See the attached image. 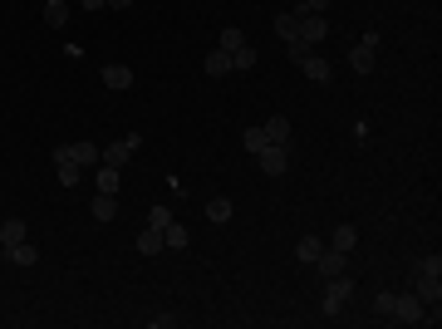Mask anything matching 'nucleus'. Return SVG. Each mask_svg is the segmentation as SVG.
Masks as SVG:
<instances>
[{
	"label": "nucleus",
	"mask_w": 442,
	"mask_h": 329,
	"mask_svg": "<svg viewBox=\"0 0 442 329\" xmlns=\"http://www.w3.org/2000/svg\"><path fill=\"white\" fill-rule=\"evenodd\" d=\"M349 300H354V280H349V275H334V280H330V295H325V315H330V320H339Z\"/></svg>",
	"instance_id": "1"
},
{
	"label": "nucleus",
	"mask_w": 442,
	"mask_h": 329,
	"mask_svg": "<svg viewBox=\"0 0 442 329\" xmlns=\"http://www.w3.org/2000/svg\"><path fill=\"white\" fill-rule=\"evenodd\" d=\"M320 251H325V241H320V236H300V246H295V256H300V261H310V265L320 261Z\"/></svg>",
	"instance_id": "20"
},
{
	"label": "nucleus",
	"mask_w": 442,
	"mask_h": 329,
	"mask_svg": "<svg viewBox=\"0 0 442 329\" xmlns=\"http://www.w3.org/2000/svg\"><path fill=\"white\" fill-rule=\"evenodd\" d=\"M64 20H69V5H64V0H49V5H44V25H49V30H64Z\"/></svg>",
	"instance_id": "17"
},
{
	"label": "nucleus",
	"mask_w": 442,
	"mask_h": 329,
	"mask_svg": "<svg viewBox=\"0 0 442 329\" xmlns=\"http://www.w3.org/2000/svg\"><path fill=\"white\" fill-rule=\"evenodd\" d=\"M187 241H192V231H187V226H182V221H172V226H167V231H162V246H172V251H182V246H187Z\"/></svg>",
	"instance_id": "19"
},
{
	"label": "nucleus",
	"mask_w": 442,
	"mask_h": 329,
	"mask_svg": "<svg viewBox=\"0 0 442 329\" xmlns=\"http://www.w3.org/2000/svg\"><path fill=\"white\" fill-rule=\"evenodd\" d=\"M20 241H25V221H20V217H10L5 226H0V246L10 251V246H20Z\"/></svg>",
	"instance_id": "15"
},
{
	"label": "nucleus",
	"mask_w": 442,
	"mask_h": 329,
	"mask_svg": "<svg viewBox=\"0 0 442 329\" xmlns=\"http://www.w3.org/2000/svg\"><path fill=\"white\" fill-rule=\"evenodd\" d=\"M104 5H113V10H128V5H133V0H104Z\"/></svg>",
	"instance_id": "34"
},
{
	"label": "nucleus",
	"mask_w": 442,
	"mask_h": 329,
	"mask_svg": "<svg viewBox=\"0 0 442 329\" xmlns=\"http://www.w3.org/2000/svg\"><path fill=\"white\" fill-rule=\"evenodd\" d=\"M330 5H334V0H305V5H300V10H290V15H295V20H300V15H325Z\"/></svg>",
	"instance_id": "27"
},
{
	"label": "nucleus",
	"mask_w": 442,
	"mask_h": 329,
	"mask_svg": "<svg viewBox=\"0 0 442 329\" xmlns=\"http://www.w3.org/2000/svg\"><path fill=\"white\" fill-rule=\"evenodd\" d=\"M128 157H133V148H128L123 138H118V143H109V148H99V162H104V167H118V172L128 167Z\"/></svg>",
	"instance_id": "7"
},
{
	"label": "nucleus",
	"mask_w": 442,
	"mask_h": 329,
	"mask_svg": "<svg viewBox=\"0 0 442 329\" xmlns=\"http://www.w3.org/2000/svg\"><path fill=\"white\" fill-rule=\"evenodd\" d=\"M148 226H153V231H167V226H172V207H162V202H157V207L148 212Z\"/></svg>",
	"instance_id": "25"
},
{
	"label": "nucleus",
	"mask_w": 442,
	"mask_h": 329,
	"mask_svg": "<svg viewBox=\"0 0 442 329\" xmlns=\"http://www.w3.org/2000/svg\"><path fill=\"white\" fill-rule=\"evenodd\" d=\"M256 157H261V172L265 177H285V167H290V148H275V143H265Z\"/></svg>",
	"instance_id": "2"
},
{
	"label": "nucleus",
	"mask_w": 442,
	"mask_h": 329,
	"mask_svg": "<svg viewBox=\"0 0 442 329\" xmlns=\"http://www.w3.org/2000/svg\"><path fill=\"white\" fill-rule=\"evenodd\" d=\"M423 310H428V305H423L418 295H393V320H398V325H418Z\"/></svg>",
	"instance_id": "4"
},
{
	"label": "nucleus",
	"mask_w": 442,
	"mask_h": 329,
	"mask_svg": "<svg viewBox=\"0 0 442 329\" xmlns=\"http://www.w3.org/2000/svg\"><path fill=\"white\" fill-rule=\"evenodd\" d=\"M99 192H118V167H99Z\"/></svg>",
	"instance_id": "28"
},
{
	"label": "nucleus",
	"mask_w": 442,
	"mask_h": 329,
	"mask_svg": "<svg viewBox=\"0 0 442 329\" xmlns=\"http://www.w3.org/2000/svg\"><path fill=\"white\" fill-rule=\"evenodd\" d=\"M374 64H378V44L359 40V44L349 49V69H354V74H374Z\"/></svg>",
	"instance_id": "3"
},
{
	"label": "nucleus",
	"mask_w": 442,
	"mask_h": 329,
	"mask_svg": "<svg viewBox=\"0 0 442 329\" xmlns=\"http://www.w3.org/2000/svg\"><path fill=\"white\" fill-rule=\"evenodd\" d=\"M207 221H231V197H212V202H207Z\"/></svg>",
	"instance_id": "22"
},
{
	"label": "nucleus",
	"mask_w": 442,
	"mask_h": 329,
	"mask_svg": "<svg viewBox=\"0 0 442 329\" xmlns=\"http://www.w3.org/2000/svg\"><path fill=\"white\" fill-rule=\"evenodd\" d=\"M231 69H256V44H251V40L231 49Z\"/></svg>",
	"instance_id": "18"
},
{
	"label": "nucleus",
	"mask_w": 442,
	"mask_h": 329,
	"mask_svg": "<svg viewBox=\"0 0 442 329\" xmlns=\"http://www.w3.org/2000/svg\"><path fill=\"white\" fill-rule=\"evenodd\" d=\"M236 44H246V35H241V30H221V49H226V54H231V49H236Z\"/></svg>",
	"instance_id": "30"
},
{
	"label": "nucleus",
	"mask_w": 442,
	"mask_h": 329,
	"mask_svg": "<svg viewBox=\"0 0 442 329\" xmlns=\"http://www.w3.org/2000/svg\"><path fill=\"white\" fill-rule=\"evenodd\" d=\"M305 54H310V44H305V40H300V35H295V40H290V59H295V64H300V59H305Z\"/></svg>",
	"instance_id": "31"
},
{
	"label": "nucleus",
	"mask_w": 442,
	"mask_h": 329,
	"mask_svg": "<svg viewBox=\"0 0 442 329\" xmlns=\"http://www.w3.org/2000/svg\"><path fill=\"white\" fill-rule=\"evenodd\" d=\"M79 177H84L79 162H59V182H64V187H79Z\"/></svg>",
	"instance_id": "26"
},
{
	"label": "nucleus",
	"mask_w": 442,
	"mask_h": 329,
	"mask_svg": "<svg viewBox=\"0 0 442 329\" xmlns=\"http://www.w3.org/2000/svg\"><path fill=\"white\" fill-rule=\"evenodd\" d=\"M300 40H305V44L325 40V15H300Z\"/></svg>",
	"instance_id": "11"
},
{
	"label": "nucleus",
	"mask_w": 442,
	"mask_h": 329,
	"mask_svg": "<svg viewBox=\"0 0 442 329\" xmlns=\"http://www.w3.org/2000/svg\"><path fill=\"white\" fill-rule=\"evenodd\" d=\"M79 5H84V10H104V0H79Z\"/></svg>",
	"instance_id": "33"
},
{
	"label": "nucleus",
	"mask_w": 442,
	"mask_h": 329,
	"mask_svg": "<svg viewBox=\"0 0 442 329\" xmlns=\"http://www.w3.org/2000/svg\"><path fill=\"white\" fill-rule=\"evenodd\" d=\"M69 162H79V167H89V162H99V148L79 138V143H69Z\"/></svg>",
	"instance_id": "14"
},
{
	"label": "nucleus",
	"mask_w": 442,
	"mask_h": 329,
	"mask_svg": "<svg viewBox=\"0 0 442 329\" xmlns=\"http://www.w3.org/2000/svg\"><path fill=\"white\" fill-rule=\"evenodd\" d=\"M89 212H94V221H113V217H118V197H113V192H99Z\"/></svg>",
	"instance_id": "12"
},
{
	"label": "nucleus",
	"mask_w": 442,
	"mask_h": 329,
	"mask_svg": "<svg viewBox=\"0 0 442 329\" xmlns=\"http://www.w3.org/2000/svg\"><path fill=\"white\" fill-rule=\"evenodd\" d=\"M300 69H305V79H315V84H330V59H320V54H305V59H300Z\"/></svg>",
	"instance_id": "10"
},
{
	"label": "nucleus",
	"mask_w": 442,
	"mask_h": 329,
	"mask_svg": "<svg viewBox=\"0 0 442 329\" xmlns=\"http://www.w3.org/2000/svg\"><path fill=\"white\" fill-rule=\"evenodd\" d=\"M374 305H378V315H393V290H383V295H378Z\"/></svg>",
	"instance_id": "32"
},
{
	"label": "nucleus",
	"mask_w": 442,
	"mask_h": 329,
	"mask_svg": "<svg viewBox=\"0 0 442 329\" xmlns=\"http://www.w3.org/2000/svg\"><path fill=\"white\" fill-rule=\"evenodd\" d=\"M354 246H359V231H354V226H339V231H330V251H344V256H349Z\"/></svg>",
	"instance_id": "13"
},
{
	"label": "nucleus",
	"mask_w": 442,
	"mask_h": 329,
	"mask_svg": "<svg viewBox=\"0 0 442 329\" xmlns=\"http://www.w3.org/2000/svg\"><path fill=\"white\" fill-rule=\"evenodd\" d=\"M241 143H246V152H261V148H265V133H261V128H246Z\"/></svg>",
	"instance_id": "29"
},
{
	"label": "nucleus",
	"mask_w": 442,
	"mask_h": 329,
	"mask_svg": "<svg viewBox=\"0 0 442 329\" xmlns=\"http://www.w3.org/2000/svg\"><path fill=\"white\" fill-rule=\"evenodd\" d=\"M315 265H320V275H325V280H334V275H349V256H344V251H330V246L320 251V261H315Z\"/></svg>",
	"instance_id": "5"
},
{
	"label": "nucleus",
	"mask_w": 442,
	"mask_h": 329,
	"mask_svg": "<svg viewBox=\"0 0 442 329\" xmlns=\"http://www.w3.org/2000/svg\"><path fill=\"white\" fill-rule=\"evenodd\" d=\"M138 251H143V256H157V251H162V231H153V226H148V231L138 236Z\"/></svg>",
	"instance_id": "24"
},
{
	"label": "nucleus",
	"mask_w": 442,
	"mask_h": 329,
	"mask_svg": "<svg viewBox=\"0 0 442 329\" xmlns=\"http://www.w3.org/2000/svg\"><path fill=\"white\" fill-rule=\"evenodd\" d=\"M44 5H49V0H44Z\"/></svg>",
	"instance_id": "35"
},
{
	"label": "nucleus",
	"mask_w": 442,
	"mask_h": 329,
	"mask_svg": "<svg viewBox=\"0 0 442 329\" xmlns=\"http://www.w3.org/2000/svg\"><path fill=\"white\" fill-rule=\"evenodd\" d=\"M207 74H212V79H226V74H231V54H226V49H212V54H207Z\"/></svg>",
	"instance_id": "16"
},
{
	"label": "nucleus",
	"mask_w": 442,
	"mask_h": 329,
	"mask_svg": "<svg viewBox=\"0 0 442 329\" xmlns=\"http://www.w3.org/2000/svg\"><path fill=\"white\" fill-rule=\"evenodd\" d=\"M423 305H438L442 300V280H438V270H418V290H413Z\"/></svg>",
	"instance_id": "6"
},
{
	"label": "nucleus",
	"mask_w": 442,
	"mask_h": 329,
	"mask_svg": "<svg viewBox=\"0 0 442 329\" xmlns=\"http://www.w3.org/2000/svg\"><path fill=\"white\" fill-rule=\"evenodd\" d=\"M275 35H280V40L290 44V40L300 35V20H295V15H275Z\"/></svg>",
	"instance_id": "23"
},
{
	"label": "nucleus",
	"mask_w": 442,
	"mask_h": 329,
	"mask_svg": "<svg viewBox=\"0 0 442 329\" xmlns=\"http://www.w3.org/2000/svg\"><path fill=\"white\" fill-rule=\"evenodd\" d=\"M261 133H265V143L290 148V118H265V123H261Z\"/></svg>",
	"instance_id": "8"
},
{
	"label": "nucleus",
	"mask_w": 442,
	"mask_h": 329,
	"mask_svg": "<svg viewBox=\"0 0 442 329\" xmlns=\"http://www.w3.org/2000/svg\"><path fill=\"white\" fill-rule=\"evenodd\" d=\"M99 79L109 84L113 94H123V89H133V69H128V64H109V69H104Z\"/></svg>",
	"instance_id": "9"
},
{
	"label": "nucleus",
	"mask_w": 442,
	"mask_h": 329,
	"mask_svg": "<svg viewBox=\"0 0 442 329\" xmlns=\"http://www.w3.org/2000/svg\"><path fill=\"white\" fill-rule=\"evenodd\" d=\"M5 256H10V261H15V265H35V261H40V251H35V246H30V241H20V246H10V251H5Z\"/></svg>",
	"instance_id": "21"
}]
</instances>
